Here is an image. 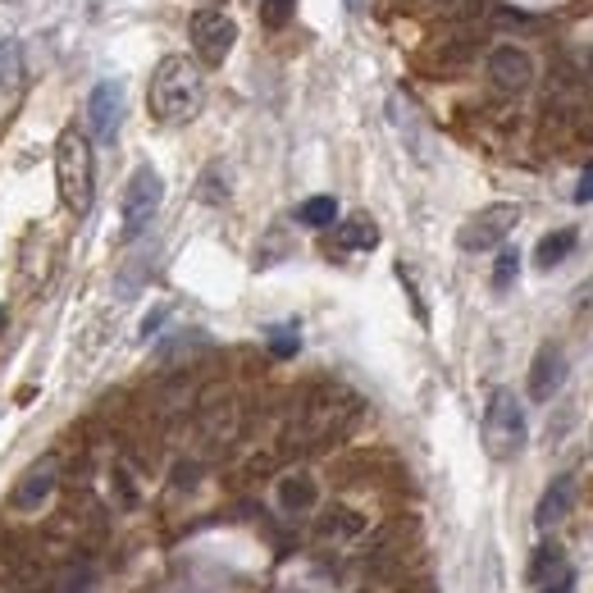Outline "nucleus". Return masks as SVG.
I'll return each instance as SVG.
<instances>
[{"instance_id":"1","label":"nucleus","mask_w":593,"mask_h":593,"mask_svg":"<svg viewBox=\"0 0 593 593\" xmlns=\"http://www.w3.org/2000/svg\"><path fill=\"white\" fill-rule=\"evenodd\" d=\"M146 105H152V119H160V124L197 119V110L206 105V79H201L197 60H188V55L160 60L152 73V87H146Z\"/></svg>"},{"instance_id":"2","label":"nucleus","mask_w":593,"mask_h":593,"mask_svg":"<svg viewBox=\"0 0 593 593\" xmlns=\"http://www.w3.org/2000/svg\"><path fill=\"white\" fill-rule=\"evenodd\" d=\"M356 412H361L356 393H347V388H315L306 397V406H302V416L292 420V443H296V448H324V443L347 434Z\"/></svg>"},{"instance_id":"3","label":"nucleus","mask_w":593,"mask_h":593,"mask_svg":"<svg viewBox=\"0 0 593 593\" xmlns=\"http://www.w3.org/2000/svg\"><path fill=\"white\" fill-rule=\"evenodd\" d=\"M55 188L64 210L87 215L96 197V165H92V142L79 128H64L55 142Z\"/></svg>"},{"instance_id":"4","label":"nucleus","mask_w":593,"mask_h":593,"mask_svg":"<svg viewBox=\"0 0 593 593\" xmlns=\"http://www.w3.org/2000/svg\"><path fill=\"white\" fill-rule=\"evenodd\" d=\"M479 438H485V452L493 461H516L526 452V438H530V425H526V406L511 388H493L489 402H485V420H479Z\"/></svg>"},{"instance_id":"5","label":"nucleus","mask_w":593,"mask_h":593,"mask_svg":"<svg viewBox=\"0 0 593 593\" xmlns=\"http://www.w3.org/2000/svg\"><path fill=\"white\" fill-rule=\"evenodd\" d=\"M165 201V183L152 165H137L133 178H128V188H124V206H119V225H124V238H142L146 225L156 219Z\"/></svg>"},{"instance_id":"6","label":"nucleus","mask_w":593,"mask_h":593,"mask_svg":"<svg viewBox=\"0 0 593 593\" xmlns=\"http://www.w3.org/2000/svg\"><path fill=\"white\" fill-rule=\"evenodd\" d=\"M521 225V206L516 201H493L485 210H475L466 225L457 229V247L461 251H493V247H507V233Z\"/></svg>"},{"instance_id":"7","label":"nucleus","mask_w":593,"mask_h":593,"mask_svg":"<svg viewBox=\"0 0 593 593\" xmlns=\"http://www.w3.org/2000/svg\"><path fill=\"white\" fill-rule=\"evenodd\" d=\"M188 37H193V51L201 55V64L215 69V64L229 60V51H233V42H238V23H233L225 10H201V14H193Z\"/></svg>"},{"instance_id":"8","label":"nucleus","mask_w":593,"mask_h":593,"mask_svg":"<svg viewBox=\"0 0 593 593\" xmlns=\"http://www.w3.org/2000/svg\"><path fill=\"white\" fill-rule=\"evenodd\" d=\"M124 110H128V96H124V83L115 79H101L87 96V128L101 146H110L119 137V124H124Z\"/></svg>"},{"instance_id":"9","label":"nucleus","mask_w":593,"mask_h":593,"mask_svg":"<svg viewBox=\"0 0 593 593\" xmlns=\"http://www.w3.org/2000/svg\"><path fill=\"white\" fill-rule=\"evenodd\" d=\"M489 83H493L502 96H521V92L534 83V60H530L521 46H511V42L493 46V55H489Z\"/></svg>"},{"instance_id":"10","label":"nucleus","mask_w":593,"mask_h":593,"mask_svg":"<svg viewBox=\"0 0 593 593\" xmlns=\"http://www.w3.org/2000/svg\"><path fill=\"white\" fill-rule=\"evenodd\" d=\"M566 352H562V343H543L539 352H534V361H530V397L534 402H552L562 393V384H566Z\"/></svg>"},{"instance_id":"11","label":"nucleus","mask_w":593,"mask_h":593,"mask_svg":"<svg viewBox=\"0 0 593 593\" xmlns=\"http://www.w3.org/2000/svg\"><path fill=\"white\" fill-rule=\"evenodd\" d=\"M575 475H558V479H548V489L539 493V507H534V530H552V526H562L566 516L575 511Z\"/></svg>"},{"instance_id":"12","label":"nucleus","mask_w":593,"mask_h":593,"mask_svg":"<svg viewBox=\"0 0 593 593\" xmlns=\"http://www.w3.org/2000/svg\"><path fill=\"white\" fill-rule=\"evenodd\" d=\"M55 479H60V470H55V461H37L23 479H19V489H14V507L19 511H37L42 502H51V493H55Z\"/></svg>"},{"instance_id":"13","label":"nucleus","mask_w":593,"mask_h":593,"mask_svg":"<svg viewBox=\"0 0 593 593\" xmlns=\"http://www.w3.org/2000/svg\"><path fill=\"white\" fill-rule=\"evenodd\" d=\"M315 502H320V489H315V479H311L306 470L279 479V507H283L288 516H302V511H311Z\"/></svg>"},{"instance_id":"14","label":"nucleus","mask_w":593,"mask_h":593,"mask_svg":"<svg viewBox=\"0 0 593 593\" xmlns=\"http://www.w3.org/2000/svg\"><path fill=\"white\" fill-rule=\"evenodd\" d=\"M566 566H571V562H566V548H562L558 539H539V548L530 552V584L539 589V584H548V580H558Z\"/></svg>"},{"instance_id":"15","label":"nucleus","mask_w":593,"mask_h":593,"mask_svg":"<svg viewBox=\"0 0 593 593\" xmlns=\"http://www.w3.org/2000/svg\"><path fill=\"white\" fill-rule=\"evenodd\" d=\"M575 247H580V233H575V229H552V233H543L539 247H534V270H558Z\"/></svg>"},{"instance_id":"16","label":"nucleus","mask_w":593,"mask_h":593,"mask_svg":"<svg viewBox=\"0 0 593 593\" xmlns=\"http://www.w3.org/2000/svg\"><path fill=\"white\" fill-rule=\"evenodd\" d=\"M333 242H339L343 251H375L379 247V225L370 215H352V219H343V225H339Z\"/></svg>"},{"instance_id":"17","label":"nucleus","mask_w":593,"mask_h":593,"mask_svg":"<svg viewBox=\"0 0 593 593\" xmlns=\"http://www.w3.org/2000/svg\"><path fill=\"white\" fill-rule=\"evenodd\" d=\"M365 530V521L352 511V507H329L324 516H320V534L324 539H356Z\"/></svg>"},{"instance_id":"18","label":"nucleus","mask_w":593,"mask_h":593,"mask_svg":"<svg viewBox=\"0 0 593 593\" xmlns=\"http://www.w3.org/2000/svg\"><path fill=\"white\" fill-rule=\"evenodd\" d=\"M388 119L397 124V133H402V142H406V152L420 156V115H412L406 96H393V101H388Z\"/></svg>"},{"instance_id":"19","label":"nucleus","mask_w":593,"mask_h":593,"mask_svg":"<svg viewBox=\"0 0 593 593\" xmlns=\"http://www.w3.org/2000/svg\"><path fill=\"white\" fill-rule=\"evenodd\" d=\"M333 219H339V201L333 197H306L302 206H296V225H306V229H329Z\"/></svg>"},{"instance_id":"20","label":"nucleus","mask_w":593,"mask_h":593,"mask_svg":"<svg viewBox=\"0 0 593 593\" xmlns=\"http://www.w3.org/2000/svg\"><path fill=\"white\" fill-rule=\"evenodd\" d=\"M425 6H429L438 19H452V23H466V19H479V14H485V0H425Z\"/></svg>"},{"instance_id":"21","label":"nucleus","mask_w":593,"mask_h":593,"mask_svg":"<svg viewBox=\"0 0 593 593\" xmlns=\"http://www.w3.org/2000/svg\"><path fill=\"white\" fill-rule=\"evenodd\" d=\"M19 92V42H0V96Z\"/></svg>"},{"instance_id":"22","label":"nucleus","mask_w":593,"mask_h":593,"mask_svg":"<svg viewBox=\"0 0 593 593\" xmlns=\"http://www.w3.org/2000/svg\"><path fill=\"white\" fill-rule=\"evenodd\" d=\"M516 274H521V256H516V247H502L498 266H493V288H498V292H507V288L516 283Z\"/></svg>"},{"instance_id":"23","label":"nucleus","mask_w":593,"mask_h":593,"mask_svg":"<svg viewBox=\"0 0 593 593\" xmlns=\"http://www.w3.org/2000/svg\"><path fill=\"white\" fill-rule=\"evenodd\" d=\"M296 14V0H261V19L266 28H288Z\"/></svg>"},{"instance_id":"24","label":"nucleus","mask_w":593,"mask_h":593,"mask_svg":"<svg viewBox=\"0 0 593 593\" xmlns=\"http://www.w3.org/2000/svg\"><path fill=\"white\" fill-rule=\"evenodd\" d=\"M534 593H575V571L566 566V571H562L558 580H548V584H539Z\"/></svg>"},{"instance_id":"25","label":"nucleus","mask_w":593,"mask_h":593,"mask_svg":"<svg viewBox=\"0 0 593 593\" xmlns=\"http://www.w3.org/2000/svg\"><path fill=\"white\" fill-rule=\"evenodd\" d=\"M270 347H274L279 356H292V352H296V333H292V329H288V333L274 329V333H270Z\"/></svg>"},{"instance_id":"26","label":"nucleus","mask_w":593,"mask_h":593,"mask_svg":"<svg viewBox=\"0 0 593 593\" xmlns=\"http://www.w3.org/2000/svg\"><path fill=\"white\" fill-rule=\"evenodd\" d=\"M165 315H169V306H156L152 315H146V324H142V339H152V333L165 324Z\"/></svg>"},{"instance_id":"27","label":"nucleus","mask_w":593,"mask_h":593,"mask_svg":"<svg viewBox=\"0 0 593 593\" xmlns=\"http://www.w3.org/2000/svg\"><path fill=\"white\" fill-rule=\"evenodd\" d=\"M575 201H580V206H584V201H593V169H584L580 188H575Z\"/></svg>"},{"instance_id":"28","label":"nucleus","mask_w":593,"mask_h":593,"mask_svg":"<svg viewBox=\"0 0 593 593\" xmlns=\"http://www.w3.org/2000/svg\"><path fill=\"white\" fill-rule=\"evenodd\" d=\"M584 64H589V73H593V46H589V51H584Z\"/></svg>"},{"instance_id":"29","label":"nucleus","mask_w":593,"mask_h":593,"mask_svg":"<svg viewBox=\"0 0 593 593\" xmlns=\"http://www.w3.org/2000/svg\"><path fill=\"white\" fill-rule=\"evenodd\" d=\"M347 10H352V14H356V10H361V0H347Z\"/></svg>"},{"instance_id":"30","label":"nucleus","mask_w":593,"mask_h":593,"mask_svg":"<svg viewBox=\"0 0 593 593\" xmlns=\"http://www.w3.org/2000/svg\"><path fill=\"white\" fill-rule=\"evenodd\" d=\"M0 333H6V306H0Z\"/></svg>"}]
</instances>
